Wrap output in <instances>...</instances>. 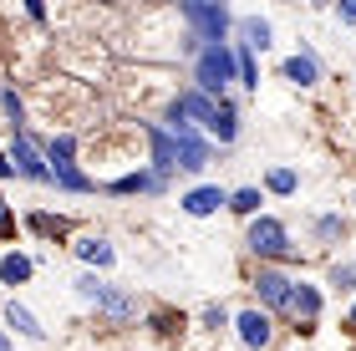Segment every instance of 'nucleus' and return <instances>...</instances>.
I'll return each instance as SVG.
<instances>
[{
	"instance_id": "nucleus-1",
	"label": "nucleus",
	"mask_w": 356,
	"mask_h": 351,
	"mask_svg": "<svg viewBox=\"0 0 356 351\" xmlns=\"http://www.w3.org/2000/svg\"><path fill=\"white\" fill-rule=\"evenodd\" d=\"M46 168H51V183H61L67 194H92V179L82 168H76V138L72 133H56L51 142H46Z\"/></svg>"
},
{
	"instance_id": "nucleus-2",
	"label": "nucleus",
	"mask_w": 356,
	"mask_h": 351,
	"mask_svg": "<svg viewBox=\"0 0 356 351\" xmlns=\"http://www.w3.org/2000/svg\"><path fill=\"white\" fill-rule=\"evenodd\" d=\"M234 76H239V72H234V51H229L224 41H209L204 51H199V67H193V82H199V92L219 97Z\"/></svg>"
},
{
	"instance_id": "nucleus-3",
	"label": "nucleus",
	"mask_w": 356,
	"mask_h": 351,
	"mask_svg": "<svg viewBox=\"0 0 356 351\" xmlns=\"http://www.w3.org/2000/svg\"><path fill=\"white\" fill-rule=\"evenodd\" d=\"M178 15L193 26L199 41H224V31H229V6L224 0H178Z\"/></svg>"
},
{
	"instance_id": "nucleus-4",
	"label": "nucleus",
	"mask_w": 356,
	"mask_h": 351,
	"mask_svg": "<svg viewBox=\"0 0 356 351\" xmlns=\"http://www.w3.org/2000/svg\"><path fill=\"white\" fill-rule=\"evenodd\" d=\"M250 250L260 254V260H290V229L280 225V219H270V214H260L250 225Z\"/></svg>"
},
{
	"instance_id": "nucleus-5",
	"label": "nucleus",
	"mask_w": 356,
	"mask_h": 351,
	"mask_svg": "<svg viewBox=\"0 0 356 351\" xmlns=\"http://www.w3.org/2000/svg\"><path fill=\"white\" fill-rule=\"evenodd\" d=\"M76 295L92 300V306H102L107 316H118V321H133V311H138L122 291H112V285H107V280H97V275H82V280H76Z\"/></svg>"
},
{
	"instance_id": "nucleus-6",
	"label": "nucleus",
	"mask_w": 356,
	"mask_h": 351,
	"mask_svg": "<svg viewBox=\"0 0 356 351\" xmlns=\"http://www.w3.org/2000/svg\"><path fill=\"white\" fill-rule=\"evenodd\" d=\"M10 168L21 173V179H31V183H51V168H46V158L31 148L26 127H10Z\"/></svg>"
},
{
	"instance_id": "nucleus-7",
	"label": "nucleus",
	"mask_w": 356,
	"mask_h": 351,
	"mask_svg": "<svg viewBox=\"0 0 356 351\" xmlns=\"http://www.w3.org/2000/svg\"><path fill=\"white\" fill-rule=\"evenodd\" d=\"M168 133H173V153H178V168H188V173H204L209 168V142L193 133V122H168Z\"/></svg>"
},
{
	"instance_id": "nucleus-8",
	"label": "nucleus",
	"mask_w": 356,
	"mask_h": 351,
	"mask_svg": "<svg viewBox=\"0 0 356 351\" xmlns=\"http://www.w3.org/2000/svg\"><path fill=\"white\" fill-rule=\"evenodd\" d=\"M143 138H148V148H153V173H173L178 168L173 133H168V127H158V122H143Z\"/></svg>"
},
{
	"instance_id": "nucleus-9",
	"label": "nucleus",
	"mask_w": 356,
	"mask_h": 351,
	"mask_svg": "<svg viewBox=\"0 0 356 351\" xmlns=\"http://www.w3.org/2000/svg\"><path fill=\"white\" fill-rule=\"evenodd\" d=\"M254 291H260V300H265L270 311H280V316H290V291H296V280L275 275V270H260V280H254Z\"/></svg>"
},
{
	"instance_id": "nucleus-10",
	"label": "nucleus",
	"mask_w": 356,
	"mask_h": 351,
	"mask_svg": "<svg viewBox=\"0 0 356 351\" xmlns=\"http://www.w3.org/2000/svg\"><path fill=\"white\" fill-rule=\"evenodd\" d=\"M234 326H239V341L254 346V351H265L270 336H275V326H270V316H265V311H239V316H234Z\"/></svg>"
},
{
	"instance_id": "nucleus-11",
	"label": "nucleus",
	"mask_w": 356,
	"mask_h": 351,
	"mask_svg": "<svg viewBox=\"0 0 356 351\" xmlns=\"http://www.w3.org/2000/svg\"><path fill=\"white\" fill-rule=\"evenodd\" d=\"M224 199H229V194H224V188H214V183H204V188H188V194L178 199V204H184V214H193V219H204V214H214V209H219Z\"/></svg>"
},
{
	"instance_id": "nucleus-12",
	"label": "nucleus",
	"mask_w": 356,
	"mask_h": 351,
	"mask_svg": "<svg viewBox=\"0 0 356 351\" xmlns=\"http://www.w3.org/2000/svg\"><path fill=\"white\" fill-rule=\"evenodd\" d=\"M316 316H321V291H316V285H296V291H290V321L311 326Z\"/></svg>"
},
{
	"instance_id": "nucleus-13",
	"label": "nucleus",
	"mask_w": 356,
	"mask_h": 351,
	"mask_svg": "<svg viewBox=\"0 0 356 351\" xmlns=\"http://www.w3.org/2000/svg\"><path fill=\"white\" fill-rule=\"evenodd\" d=\"M158 188H163V173H122L107 183V194H158Z\"/></svg>"
},
{
	"instance_id": "nucleus-14",
	"label": "nucleus",
	"mask_w": 356,
	"mask_h": 351,
	"mask_svg": "<svg viewBox=\"0 0 356 351\" xmlns=\"http://www.w3.org/2000/svg\"><path fill=\"white\" fill-rule=\"evenodd\" d=\"M316 76H321V67H316V56H311V51H300V56H290V61H285V82H296V87H316Z\"/></svg>"
},
{
	"instance_id": "nucleus-15",
	"label": "nucleus",
	"mask_w": 356,
	"mask_h": 351,
	"mask_svg": "<svg viewBox=\"0 0 356 351\" xmlns=\"http://www.w3.org/2000/svg\"><path fill=\"white\" fill-rule=\"evenodd\" d=\"M209 133H214L219 142H234L239 138V117H234V107L219 97V107H214V122H209Z\"/></svg>"
},
{
	"instance_id": "nucleus-16",
	"label": "nucleus",
	"mask_w": 356,
	"mask_h": 351,
	"mask_svg": "<svg viewBox=\"0 0 356 351\" xmlns=\"http://www.w3.org/2000/svg\"><path fill=\"white\" fill-rule=\"evenodd\" d=\"M239 36H245V51H265L270 46V26L260 15H250V21H239Z\"/></svg>"
},
{
	"instance_id": "nucleus-17",
	"label": "nucleus",
	"mask_w": 356,
	"mask_h": 351,
	"mask_svg": "<svg viewBox=\"0 0 356 351\" xmlns=\"http://www.w3.org/2000/svg\"><path fill=\"white\" fill-rule=\"evenodd\" d=\"M31 265L26 254H6V260H0V285H21V280H31Z\"/></svg>"
},
{
	"instance_id": "nucleus-18",
	"label": "nucleus",
	"mask_w": 356,
	"mask_h": 351,
	"mask_svg": "<svg viewBox=\"0 0 356 351\" xmlns=\"http://www.w3.org/2000/svg\"><path fill=\"white\" fill-rule=\"evenodd\" d=\"M76 254H82L87 265H97V270L112 265V245H107V239H76Z\"/></svg>"
},
{
	"instance_id": "nucleus-19",
	"label": "nucleus",
	"mask_w": 356,
	"mask_h": 351,
	"mask_svg": "<svg viewBox=\"0 0 356 351\" xmlns=\"http://www.w3.org/2000/svg\"><path fill=\"white\" fill-rule=\"evenodd\" d=\"M6 321H10L15 331H21V336H31V341H41V326H36V316H31L26 306H15V300H10V306H6Z\"/></svg>"
},
{
	"instance_id": "nucleus-20",
	"label": "nucleus",
	"mask_w": 356,
	"mask_h": 351,
	"mask_svg": "<svg viewBox=\"0 0 356 351\" xmlns=\"http://www.w3.org/2000/svg\"><path fill=\"white\" fill-rule=\"evenodd\" d=\"M224 204H229L234 214H260V204H265V199H260V188H234V194L224 199Z\"/></svg>"
},
{
	"instance_id": "nucleus-21",
	"label": "nucleus",
	"mask_w": 356,
	"mask_h": 351,
	"mask_svg": "<svg viewBox=\"0 0 356 351\" xmlns=\"http://www.w3.org/2000/svg\"><path fill=\"white\" fill-rule=\"evenodd\" d=\"M234 72H239V82H245V87H260V67H254V56H250V51H239V56H234Z\"/></svg>"
},
{
	"instance_id": "nucleus-22",
	"label": "nucleus",
	"mask_w": 356,
	"mask_h": 351,
	"mask_svg": "<svg viewBox=\"0 0 356 351\" xmlns=\"http://www.w3.org/2000/svg\"><path fill=\"white\" fill-rule=\"evenodd\" d=\"M270 194H296V173H290V168H270Z\"/></svg>"
},
{
	"instance_id": "nucleus-23",
	"label": "nucleus",
	"mask_w": 356,
	"mask_h": 351,
	"mask_svg": "<svg viewBox=\"0 0 356 351\" xmlns=\"http://www.w3.org/2000/svg\"><path fill=\"white\" fill-rule=\"evenodd\" d=\"M6 239H15V209L0 199V245H6Z\"/></svg>"
},
{
	"instance_id": "nucleus-24",
	"label": "nucleus",
	"mask_w": 356,
	"mask_h": 351,
	"mask_svg": "<svg viewBox=\"0 0 356 351\" xmlns=\"http://www.w3.org/2000/svg\"><path fill=\"white\" fill-rule=\"evenodd\" d=\"M331 285H341V291H351V285H356V265H336V270H331Z\"/></svg>"
},
{
	"instance_id": "nucleus-25",
	"label": "nucleus",
	"mask_w": 356,
	"mask_h": 351,
	"mask_svg": "<svg viewBox=\"0 0 356 351\" xmlns=\"http://www.w3.org/2000/svg\"><path fill=\"white\" fill-rule=\"evenodd\" d=\"M31 229H41V234H61L67 225H61V219H51V214H36V219H31Z\"/></svg>"
},
{
	"instance_id": "nucleus-26",
	"label": "nucleus",
	"mask_w": 356,
	"mask_h": 351,
	"mask_svg": "<svg viewBox=\"0 0 356 351\" xmlns=\"http://www.w3.org/2000/svg\"><path fill=\"white\" fill-rule=\"evenodd\" d=\"M316 229H321V239H336V234H341V219H321Z\"/></svg>"
},
{
	"instance_id": "nucleus-27",
	"label": "nucleus",
	"mask_w": 356,
	"mask_h": 351,
	"mask_svg": "<svg viewBox=\"0 0 356 351\" xmlns=\"http://www.w3.org/2000/svg\"><path fill=\"white\" fill-rule=\"evenodd\" d=\"M26 10H31V21H46V0H26Z\"/></svg>"
},
{
	"instance_id": "nucleus-28",
	"label": "nucleus",
	"mask_w": 356,
	"mask_h": 351,
	"mask_svg": "<svg viewBox=\"0 0 356 351\" xmlns=\"http://www.w3.org/2000/svg\"><path fill=\"white\" fill-rule=\"evenodd\" d=\"M341 21H356V0H341Z\"/></svg>"
},
{
	"instance_id": "nucleus-29",
	"label": "nucleus",
	"mask_w": 356,
	"mask_h": 351,
	"mask_svg": "<svg viewBox=\"0 0 356 351\" xmlns=\"http://www.w3.org/2000/svg\"><path fill=\"white\" fill-rule=\"evenodd\" d=\"M10 173H15V168H10V163H6V158H0V179H10Z\"/></svg>"
},
{
	"instance_id": "nucleus-30",
	"label": "nucleus",
	"mask_w": 356,
	"mask_h": 351,
	"mask_svg": "<svg viewBox=\"0 0 356 351\" xmlns=\"http://www.w3.org/2000/svg\"><path fill=\"white\" fill-rule=\"evenodd\" d=\"M0 351H10V341H6V336H0Z\"/></svg>"
},
{
	"instance_id": "nucleus-31",
	"label": "nucleus",
	"mask_w": 356,
	"mask_h": 351,
	"mask_svg": "<svg viewBox=\"0 0 356 351\" xmlns=\"http://www.w3.org/2000/svg\"><path fill=\"white\" fill-rule=\"evenodd\" d=\"M351 321H356V306H351Z\"/></svg>"
}]
</instances>
